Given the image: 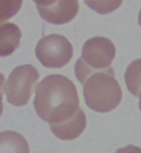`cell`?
Instances as JSON below:
<instances>
[{
    "label": "cell",
    "mask_w": 141,
    "mask_h": 153,
    "mask_svg": "<svg viewBox=\"0 0 141 153\" xmlns=\"http://www.w3.org/2000/svg\"><path fill=\"white\" fill-rule=\"evenodd\" d=\"M138 23H139V25L141 27V9H140L139 14H138Z\"/></svg>",
    "instance_id": "e0dca14e"
},
{
    "label": "cell",
    "mask_w": 141,
    "mask_h": 153,
    "mask_svg": "<svg viewBox=\"0 0 141 153\" xmlns=\"http://www.w3.org/2000/svg\"><path fill=\"white\" fill-rule=\"evenodd\" d=\"M33 106L36 114L47 123H61L79 108L76 87L67 76L53 74L36 84Z\"/></svg>",
    "instance_id": "6da1fadb"
},
{
    "label": "cell",
    "mask_w": 141,
    "mask_h": 153,
    "mask_svg": "<svg viewBox=\"0 0 141 153\" xmlns=\"http://www.w3.org/2000/svg\"><path fill=\"white\" fill-rule=\"evenodd\" d=\"M138 97H139V110L141 111V91H140V93L138 95Z\"/></svg>",
    "instance_id": "ac0fdd59"
},
{
    "label": "cell",
    "mask_w": 141,
    "mask_h": 153,
    "mask_svg": "<svg viewBox=\"0 0 141 153\" xmlns=\"http://www.w3.org/2000/svg\"><path fill=\"white\" fill-rule=\"evenodd\" d=\"M86 114L78 108L75 114L61 123L49 124L50 131L56 138L62 140H72L78 138L86 128Z\"/></svg>",
    "instance_id": "52a82bcc"
},
{
    "label": "cell",
    "mask_w": 141,
    "mask_h": 153,
    "mask_svg": "<svg viewBox=\"0 0 141 153\" xmlns=\"http://www.w3.org/2000/svg\"><path fill=\"white\" fill-rule=\"evenodd\" d=\"M85 4L100 15L110 14L122 5L123 0H84Z\"/></svg>",
    "instance_id": "8fae6325"
},
{
    "label": "cell",
    "mask_w": 141,
    "mask_h": 153,
    "mask_svg": "<svg viewBox=\"0 0 141 153\" xmlns=\"http://www.w3.org/2000/svg\"><path fill=\"white\" fill-rule=\"evenodd\" d=\"M44 21L56 25H65L72 21L78 13V0H56L47 6L36 5Z\"/></svg>",
    "instance_id": "8992f818"
},
{
    "label": "cell",
    "mask_w": 141,
    "mask_h": 153,
    "mask_svg": "<svg viewBox=\"0 0 141 153\" xmlns=\"http://www.w3.org/2000/svg\"><path fill=\"white\" fill-rule=\"evenodd\" d=\"M3 94L4 92L0 90V117H1L3 112Z\"/></svg>",
    "instance_id": "2e32d148"
},
{
    "label": "cell",
    "mask_w": 141,
    "mask_h": 153,
    "mask_svg": "<svg viewBox=\"0 0 141 153\" xmlns=\"http://www.w3.org/2000/svg\"><path fill=\"white\" fill-rule=\"evenodd\" d=\"M36 3V5H40V6H47L50 5V4L54 3L56 0H33Z\"/></svg>",
    "instance_id": "5bb4252c"
},
{
    "label": "cell",
    "mask_w": 141,
    "mask_h": 153,
    "mask_svg": "<svg viewBox=\"0 0 141 153\" xmlns=\"http://www.w3.org/2000/svg\"><path fill=\"white\" fill-rule=\"evenodd\" d=\"M115 153H141V147L128 144V146L119 148V149L116 150Z\"/></svg>",
    "instance_id": "4fadbf2b"
},
{
    "label": "cell",
    "mask_w": 141,
    "mask_h": 153,
    "mask_svg": "<svg viewBox=\"0 0 141 153\" xmlns=\"http://www.w3.org/2000/svg\"><path fill=\"white\" fill-rule=\"evenodd\" d=\"M23 0H0V25L7 22L17 15Z\"/></svg>",
    "instance_id": "7c38bea8"
},
{
    "label": "cell",
    "mask_w": 141,
    "mask_h": 153,
    "mask_svg": "<svg viewBox=\"0 0 141 153\" xmlns=\"http://www.w3.org/2000/svg\"><path fill=\"white\" fill-rule=\"evenodd\" d=\"M39 78L38 70L31 64H23L13 69L4 88L8 103L15 107L25 106L29 102Z\"/></svg>",
    "instance_id": "277c9868"
},
{
    "label": "cell",
    "mask_w": 141,
    "mask_h": 153,
    "mask_svg": "<svg viewBox=\"0 0 141 153\" xmlns=\"http://www.w3.org/2000/svg\"><path fill=\"white\" fill-rule=\"evenodd\" d=\"M0 153H30L26 139L18 132H0Z\"/></svg>",
    "instance_id": "9c48e42d"
},
{
    "label": "cell",
    "mask_w": 141,
    "mask_h": 153,
    "mask_svg": "<svg viewBox=\"0 0 141 153\" xmlns=\"http://www.w3.org/2000/svg\"><path fill=\"white\" fill-rule=\"evenodd\" d=\"M82 84L84 101L86 106L94 111L109 112L122 101V89L110 67L95 71Z\"/></svg>",
    "instance_id": "7a4b0ae2"
},
{
    "label": "cell",
    "mask_w": 141,
    "mask_h": 153,
    "mask_svg": "<svg viewBox=\"0 0 141 153\" xmlns=\"http://www.w3.org/2000/svg\"><path fill=\"white\" fill-rule=\"evenodd\" d=\"M125 82L131 94L138 97L141 91V58L135 59L128 66L125 72Z\"/></svg>",
    "instance_id": "30bf717a"
},
{
    "label": "cell",
    "mask_w": 141,
    "mask_h": 153,
    "mask_svg": "<svg viewBox=\"0 0 141 153\" xmlns=\"http://www.w3.org/2000/svg\"><path fill=\"white\" fill-rule=\"evenodd\" d=\"M116 54L114 44L106 37L96 36L84 43L79 57L75 65V74L80 83H83L95 71L106 69Z\"/></svg>",
    "instance_id": "3957f363"
},
{
    "label": "cell",
    "mask_w": 141,
    "mask_h": 153,
    "mask_svg": "<svg viewBox=\"0 0 141 153\" xmlns=\"http://www.w3.org/2000/svg\"><path fill=\"white\" fill-rule=\"evenodd\" d=\"M35 54L43 66L49 69H58L71 61L74 49L65 36L49 34L38 41Z\"/></svg>",
    "instance_id": "5b68a950"
},
{
    "label": "cell",
    "mask_w": 141,
    "mask_h": 153,
    "mask_svg": "<svg viewBox=\"0 0 141 153\" xmlns=\"http://www.w3.org/2000/svg\"><path fill=\"white\" fill-rule=\"evenodd\" d=\"M21 31L14 22H4L0 25V57L13 54L19 47Z\"/></svg>",
    "instance_id": "ba28073f"
},
{
    "label": "cell",
    "mask_w": 141,
    "mask_h": 153,
    "mask_svg": "<svg viewBox=\"0 0 141 153\" xmlns=\"http://www.w3.org/2000/svg\"><path fill=\"white\" fill-rule=\"evenodd\" d=\"M5 83H6V78L1 72H0V90L4 92V88H5Z\"/></svg>",
    "instance_id": "9a60e30c"
}]
</instances>
